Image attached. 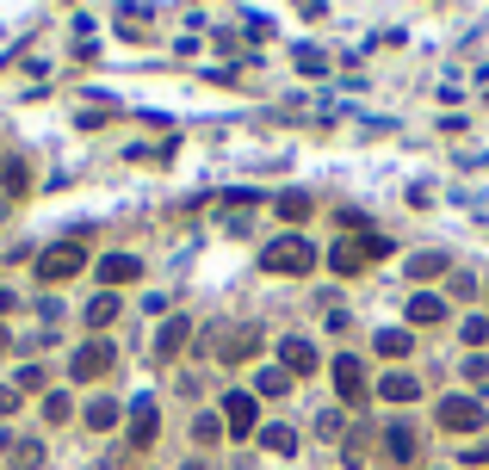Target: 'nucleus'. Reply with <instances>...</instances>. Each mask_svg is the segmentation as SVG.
<instances>
[{
    "mask_svg": "<svg viewBox=\"0 0 489 470\" xmlns=\"http://www.w3.org/2000/svg\"><path fill=\"white\" fill-rule=\"evenodd\" d=\"M260 266H266V272H291V279H297V272H310V266H316V247H310L304 235H279V241L260 254Z\"/></svg>",
    "mask_w": 489,
    "mask_h": 470,
    "instance_id": "f257e3e1",
    "label": "nucleus"
},
{
    "mask_svg": "<svg viewBox=\"0 0 489 470\" xmlns=\"http://www.w3.org/2000/svg\"><path fill=\"white\" fill-rule=\"evenodd\" d=\"M112 359H118V352L106 347V341H87V347H75V359H69V377H106Z\"/></svg>",
    "mask_w": 489,
    "mask_h": 470,
    "instance_id": "20e7f679",
    "label": "nucleus"
},
{
    "mask_svg": "<svg viewBox=\"0 0 489 470\" xmlns=\"http://www.w3.org/2000/svg\"><path fill=\"white\" fill-rule=\"evenodd\" d=\"M335 390H341V402H366V365L360 359H335Z\"/></svg>",
    "mask_w": 489,
    "mask_h": 470,
    "instance_id": "423d86ee",
    "label": "nucleus"
},
{
    "mask_svg": "<svg viewBox=\"0 0 489 470\" xmlns=\"http://www.w3.org/2000/svg\"><path fill=\"white\" fill-rule=\"evenodd\" d=\"M440 427H446V434H471V427H484V402H471V396H446V402H440Z\"/></svg>",
    "mask_w": 489,
    "mask_h": 470,
    "instance_id": "7ed1b4c3",
    "label": "nucleus"
},
{
    "mask_svg": "<svg viewBox=\"0 0 489 470\" xmlns=\"http://www.w3.org/2000/svg\"><path fill=\"white\" fill-rule=\"evenodd\" d=\"M285 384H291V377H285L279 365H273V371H260V396H285Z\"/></svg>",
    "mask_w": 489,
    "mask_h": 470,
    "instance_id": "cd10ccee",
    "label": "nucleus"
},
{
    "mask_svg": "<svg viewBox=\"0 0 489 470\" xmlns=\"http://www.w3.org/2000/svg\"><path fill=\"white\" fill-rule=\"evenodd\" d=\"M69 415H75V402H69L62 390H50V396H44V421H56V427H62Z\"/></svg>",
    "mask_w": 489,
    "mask_h": 470,
    "instance_id": "5701e85b",
    "label": "nucleus"
},
{
    "mask_svg": "<svg viewBox=\"0 0 489 470\" xmlns=\"http://www.w3.org/2000/svg\"><path fill=\"white\" fill-rule=\"evenodd\" d=\"M341 458H347V470H366V458H371V434H341Z\"/></svg>",
    "mask_w": 489,
    "mask_h": 470,
    "instance_id": "4468645a",
    "label": "nucleus"
},
{
    "mask_svg": "<svg viewBox=\"0 0 489 470\" xmlns=\"http://www.w3.org/2000/svg\"><path fill=\"white\" fill-rule=\"evenodd\" d=\"M297 69H304V75H329V56H322V50H297Z\"/></svg>",
    "mask_w": 489,
    "mask_h": 470,
    "instance_id": "bb28decb",
    "label": "nucleus"
},
{
    "mask_svg": "<svg viewBox=\"0 0 489 470\" xmlns=\"http://www.w3.org/2000/svg\"><path fill=\"white\" fill-rule=\"evenodd\" d=\"M224 427H230L236 440H242V434H260V421H254V396H248V390H230V396H224Z\"/></svg>",
    "mask_w": 489,
    "mask_h": 470,
    "instance_id": "39448f33",
    "label": "nucleus"
},
{
    "mask_svg": "<svg viewBox=\"0 0 489 470\" xmlns=\"http://www.w3.org/2000/svg\"><path fill=\"white\" fill-rule=\"evenodd\" d=\"M279 217H285V223H304V217H310V199H304V192L279 199Z\"/></svg>",
    "mask_w": 489,
    "mask_h": 470,
    "instance_id": "a878e982",
    "label": "nucleus"
},
{
    "mask_svg": "<svg viewBox=\"0 0 489 470\" xmlns=\"http://www.w3.org/2000/svg\"><path fill=\"white\" fill-rule=\"evenodd\" d=\"M192 341V322L186 316H174V322H161V335H155V359H180V347Z\"/></svg>",
    "mask_w": 489,
    "mask_h": 470,
    "instance_id": "1a4fd4ad",
    "label": "nucleus"
},
{
    "mask_svg": "<svg viewBox=\"0 0 489 470\" xmlns=\"http://www.w3.org/2000/svg\"><path fill=\"white\" fill-rule=\"evenodd\" d=\"M149 440H155V402L143 396V402L130 409V446H149Z\"/></svg>",
    "mask_w": 489,
    "mask_h": 470,
    "instance_id": "ddd939ff",
    "label": "nucleus"
},
{
    "mask_svg": "<svg viewBox=\"0 0 489 470\" xmlns=\"http://www.w3.org/2000/svg\"><path fill=\"white\" fill-rule=\"evenodd\" d=\"M12 409H19V390H6V384H0V415H12Z\"/></svg>",
    "mask_w": 489,
    "mask_h": 470,
    "instance_id": "2f4dec72",
    "label": "nucleus"
},
{
    "mask_svg": "<svg viewBox=\"0 0 489 470\" xmlns=\"http://www.w3.org/2000/svg\"><path fill=\"white\" fill-rule=\"evenodd\" d=\"M409 322H415V328H440V322H446V297L415 291V297H409Z\"/></svg>",
    "mask_w": 489,
    "mask_h": 470,
    "instance_id": "6e6552de",
    "label": "nucleus"
},
{
    "mask_svg": "<svg viewBox=\"0 0 489 470\" xmlns=\"http://www.w3.org/2000/svg\"><path fill=\"white\" fill-rule=\"evenodd\" d=\"M100 279H106V285H130V279H143V260H136V254H106V260H100Z\"/></svg>",
    "mask_w": 489,
    "mask_h": 470,
    "instance_id": "9b49d317",
    "label": "nucleus"
},
{
    "mask_svg": "<svg viewBox=\"0 0 489 470\" xmlns=\"http://www.w3.org/2000/svg\"><path fill=\"white\" fill-rule=\"evenodd\" d=\"M384 396H390V402H415V396H421V384H415L409 371H390V377H384Z\"/></svg>",
    "mask_w": 489,
    "mask_h": 470,
    "instance_id": "dca6fc26",
    "label": "nucleus"
},
{
    "mask_svg": "<svg viewBox=\"0 0 489 470\" xmlns=\"http://www.w3.org/2000/svg\"><path fill=\"white\" fill-rule=\"evenodd\" d=\"M354 241H360V254H366V260H384V254H390V235H378V230H360Z\"/></svg>",
    "mask_w": 489,
    "mask_h": 470,
    "instance_id": "393cba45",
    "label": "nucleus"
},
{
    "mask_svg": "<svg viewBox=\"0 0 489 470\" xmlns=\"http://www.w3.org/2000/svg\"><path fill=\"white\" fill-rule=\"evenodd\" d=\"M6 347H12V335H6V328H0V352H6Z\"/></svg>",
    "mask_w": 489,
    "mask_h": 470,
    "instance_id": "473e14b6",
    "label": "nucleus"
},
{
    "mask_svg": "<svg viewBox=\"0 0 489 470\" xmlns=\"http://www.w3.org/2000/svg\"><path fill=\"white\" fill-rule=\"evenodd\" d=\"M446 272V254H415L409 260V279H440Z\"/></svg>",
    "mask_w": 489,
    "mask_h": 470,
    "instance_id": "aec40b11",
    "label": "nucleus"
},
{
    "mask_svg": "<svg viewBox=\"0 0 489 470\" xmlns=\"http://www.w3.org/2000/svg\"><path fill=\"white\" fill-rule=\"evenodd\" d=\"M112 316H118V297H112V291H100V297L87 304V322H94V328H106Z\"/></svg>",
    "mask_w": 489,
    "mask_h": 470,
    "instance_id": "412c9836",
    "label": "nucleus"
},
{
    "mask_svg": "<svg viewBox=\"0 0 489 470\" xmlns=\"http://www.w3.org/2000/svg\"><path fill=\"white\" fill-rule=\"evenodd\" d=\"M279 371L310 377V371H316V347H310V341H285V347H279Z\"/></svg>",
    "mask_w": 489,
    "mask_h": 470,
    "instance_id": "f8f14e48",
    "label": "nucleus"
},
{
    "mask_svg": "<svg viewBox=\"0 0 489 470\" xmlns=\"http://www.w3.org/2000/svg\"><path fill=\"white\" fill-rule=\"evenodd\" d=\"M459 335H465V341H471V347H484V341H489V316H471V322H465V328H459Z\"/></svg>",
    "mask_w": 489,
    "mask_h": 470,
    "instance_id": "c756f323",
    "label": "nucleus"
},
{
    "mask_svg": "<svg viewBox=\"0 0 489 470\" xmlns=\"http://www.w3.org/2000/svg\"><path fill=\"white\" fill-rule=\"evenodd\" d=\"M217 434H224V415H199V421H192V440H199V446H217Z\"/></svg>",
    "mask_w": 489,
    "mask_h": 470,
    "instance_id": "b1692460",
    "label": "nucleus"
},
{
    "mask_svg": "<svg viewBox=\"0 0 489 470\" xmlns=\"http://www.w3.org/2000/svg\"><path fill=\"white\" fill-rule=\"evenodd\" d=\"M384 446H390V458H403V465L415 458V434H409V427H390V434H384Z\"/></svg>",
    "mask_w": 489,
    "mask_h": 470,
    "instance_id": "4be33fe9",
    "label": "nucleus"
},
{
    "mask_svg": "<svg viewBox=\"0 0 489 470\" xmlns=\"http://www.w3.org/2000/svg\"><path fill=\"white\" fill-rule=\"evenodd\" d=\"M329 266H335V272H360V266H366V254H360V241H341V247L329 254Z\"/></svg>",
    "mask_w": 489,
    "mask_h": 470,
    "instance_id": "f3484780",
    "label": "nucleus"
},
{
    "mask_svg": "<svg viewBox=\"0 0 489 470\" xmlns=\"http://www.w3.org/2000/svg\"><path fill=\"white\" fill-rule=\"evenodd\" d=\"M409 347H415L409 328H378V352H384V359H409Z\"/></svg>",
    "mask_w": 489,
    "mask_h": 470,
    "instance_id": "2eb2a0df",
    "label": "nucleus"
},
{
    "mask_svg": "<svg viewBox=\"0 0 489 470\" xmlns=\"http://www.w3.org/2000/svg\"><path fill=\"white\" fill-rule=\"evenodd\" d=\"M6 192H12V199L25 192V167H19V161H6Z\"/></svg>",
    "mask_w": 489,
    "mask_h": 470,
    "instance_id": "7c9ffc66",
    "label": "nucleus"
},
{
    "mask_svg": "<svg viewBox=\"0 0 489 470\" xmlns=\"http://www.w3.org/2000/svg\"><path fill=\"white\" fill-rule=\"evenodd\" d=\"M316 434H322V440H341V434H347V421L329 409V415H316Z\"/></svg>",
    "mask_w": 489,
    "mask_h": 470,
    "instance_id": "c85d7f7f",
    "label": "nucleus"
},
{
    "mask_svg": "<svg viewBox=\"0 0 489 470\" xmlns=\"http://www.w3.org/2000/svg\"><path fill=\"white\" fill-rule=\"evenodd\" d=\"M81 266H87V247H81V241H56V247L37 254V279H44V285H62V279H75Z\"/></svg>",
    "mask_w": 489,
    "mask_h": 470,
    "instance_id": "f03ea898",
    "label": "nucleus"
},
{
    "mask_svg": "<svg viewBox=\"0 0 489 470\" xmlns=\"http://www.w3.org/2000/svg\"><path fill=\"white\" fill-rule=\"evenodd\" d=\"M260 446H266V452H285V458H291V452H297V434H291V427H260Z\"/></svg>",
    "mask_w": 489,
    "mask_h": 470,
    "instance_id": "6ab92c4d",
    "label": "nucleus"
},
{
    "mask_svg": "<svg viewBox=\"0 0 489 470\" xmlns=\"http://www.w3.org/2000/svg\"><path fill=\"white\" fill-rule=\"evenodd\" d=\"M217 352H224V365H242V359L260 352V335H254V328H236V335H224V341H217Z\"/></svg>",
    "mask_w": 489,
    "mask_h": 470,
    "instance_id": "9d476101",
    "label": "nucleus"
},
{
    "mask_svg": "<svg viewBox=\"0 0 489 470\" xmlns=\"http://www.w3.org/2000/svg\"><path fill=\"white\" fill-rule=\"evenodd\" d=\"M87 427H118V402L112 396H94L87 402Z\"/></svg>",
    "mask_w": 489,
    "mask_h": 470,
    "instance_id": "a211bd4d",
    "label": "nucleus"
},
{
    "mask_svg": "<svg viewBox=\"0 0 489 470\" xmlns=\"http://www.w3.org/2000/svg\"><path fill=\"white\" fill-rule=\"evenodd\" d=\"M6 465L12 470H37L44 465V440H31V434H6Z\"/></svg>",
    "mask_w": 489,
    "mask_h": 470,
    "instance_id": "0eeeda50",
    "label": "nucleus"
}]
</instances>
